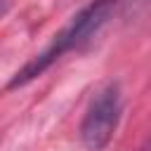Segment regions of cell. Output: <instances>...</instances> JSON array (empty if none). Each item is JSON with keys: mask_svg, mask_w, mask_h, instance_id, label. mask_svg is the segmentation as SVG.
<instances>
[{"mask_svg": "<svg viewBox=\"0 0 151 151\" xmlns=\"http://www.w3.org/2000/svg\"><path fill=\"white\" fill-rule=\"evenodd\" d=\"M116 9V0H92L90 5H85L78 14L71 17V21L59 31L54 33V38L50 40V45L38 52L33 59H28L14 76L12 80L7 83V90H17V87H24L28 85L31 80H35L38 76H42L64 52L83 45L85 40H90L113 14Z\"/></svg>", "mask_w": 151, "mask_h": 151, "instance_id": "obj_1", "label": "cell"}, {"mask_svg": "<svg viewBox=\"0 0 151 151\" xmlns=\"http://www.w3.org/2000/svg\"><path fill=\"white\" fill-rule=\"evenodd\" d=\"M123 116V94L116 83L104 85L85 109L80 120V144L87 151H104L113 139Z\"/></svg>", "mask_w": 151, "mask_h": 151, "instance_id": "obj_2", "label": "cell"}]
</instances>
